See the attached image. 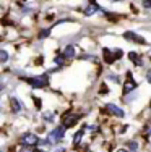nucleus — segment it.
I'll use <instances>...</instances> for the list:
<instances>
[{"label":"nucleus","mask_w":151,"mask_h":152,"mask_svg":"<svg viewBox=\"0 0 151 152\" xmlns=\"http://www.w3.org/2000/svg\"><path fill=\"white\" fill-rule=\"evenodd\" d=\"M39 137L33 134V133H24L23 136L20 137V144L23 147H34V146H39Z\"/></svg>","instance_id":"nucleus-1"},{"label":"nucleus","mask_w":151,"mask_h":152,"mask_svg":"<svg viewBox=\"0 0 151 152\" xmlns=\"http://www.w3.org/2000/svg\"><path fill=\"white\" fill-rule=\"evenodd\" d=\"M26 81L33 86L34 89H41V88H46L49 84V79L47 76H34V78H26Z\"/></svg>","instance_id":"nucleus-2"},{"label":"nucleus","mask_w":151,"mask_h":152,"mask_svg":"<svg viewBox=\"0 0 151 152\" xmlns=\"http://www.w3.org/2000/svg\"><path fill=\"white\" fill-rule=\"evenodd\" d=\"M63 136H65V128H63V126H59V128H55L54 131L49 133L47 141H49L50 144H55V142H59Z\"/></svg>","instance_id":"nucleus-3"},{"label":"nucleus","mask_w":151,"mask_h":152,"mask_svg":"<svg viewBox=\"0 0 151 152\" xmlns=\"http://www.w3.org/2000/svg\"><path fill=\"white\" fill-rule=\"evenodd\" d=\"M78 120H80L78 115H71L70 112H67V113H63V117H62V126L67 129V128H70V126L77 125Z\"/></svg>","instance_id":"nucleus-4"},{"label":"nucleus","mask_w":151,"mask_h":152,"mask_svg":"<svg viewBox=\"0 0 151 152\" xmlns=\"http://www.w3.org/2000/svg\"><path fill=\"white\" fill-rule=\"evenodd\" d=\"M124 37L125 39H128V41H133V42H136V44H145V39L141 37V36H138V34H135V32H132V31H127L124 34Z\"/></svg>","instance_id":"nucleus-5"},{"label":"nucleus","mask_w":151,"mask_h":152,"mask_svg":"<svg viewBox=\"0 0 151 152\" xmlns=\"http://www.w3.org/2000/svg\"><path fill=\"white\" fill-rule=\"evenodd\" d=\"M127 83H125V86H124V94H128V92H132L133 89L136 88V83L132 79V73H127Z\"/></svg>","instance_id":"nucleus-6"},{"label":"nucleus","mask_w":151,"mask_h":152,"mask_svg":"<svg viewBox=\"0 0 151 152\" xmlns=\"http://www.w3.org/2000/svg\"><path fill=\"white\" fill-rule=\"evenodd\" d=\"M106 110L107 112H110V113H112V115H116V117H124V110H122V108L120 107H117V105H114V104H107V105H106Z\"/></svg>","instance_id":"nucleus-7"},{"label":"nucleus","mask_w":151,"mask_h":152,"mask_svg":"<svg viewBox=\"0 0 151 152\" xmlns=\"http://www.w3.org/2000/svg\"><path fill=\"white\" fill-rule=\"evenodd\" d=\"M102 55H104V61H106V63H109V65H112L114 60H117L116 52H110L109 49H104L102 50Z\"/></svg>","instance_id":"nucleus-8"},{"label":"nucleus","mask_w":151,"mask_h":152,"mask_svg":"<svg viewBox=\"0 0 151 152\" xmlns=\"http://www.w3.org/2000/svg\"><path fill=\"white\" fill-rule=\"evenodd\" d=\"M96 12H99V5L94 2V0H91V2H89V5H88V8L85 10V15L86 16H91V15H94Z\"/></svg>","instance_id":"nucleus-9"},{"label":"nucleus","mask_w":151,"mask_h":152,"mask_svg":"<svg viewBox=\"0 0 151 152\" xmlns=\"http://www.w3.org/2000/svg\"><path fill=\"white\" fill-rule=\"evenodd\" d=\"M128 58H130V61H133L136 66H141V58H140V53L130 52V53H128Z\"/></svg>","instance_id":"nucleus-10"},{"label":"nucleus","mask_w":151,"mask_h":152,"mask_svg":"<svg viewBox=\"0 0 151 152\" xmlns=\"http://www.w3.org/2000/svg\"><path fill=\"white\" fill-rule=\"evenodd\" d=\"M10 104H12V110L15 112V113H18V112H20L21 108H23V105L20 104V100L15 99V97H12V99H10Z\"/></svg>","instance_id":"nucleus-11"},{"label":"nucleus","mask_w":151,"mask_h":152,"mask_svg":"<svg viewBox=\"0 0 151 152\" xmlns=\"http://www.w3.org/2000/svg\"><path fill=\"white\" fill-rule=\"evenodd\" d=\"M62 55L65 57V58H71V57L75 55V47H73V45H67L65 49H63Z\"/></svg>","instance_id":"nucleus-12"},{"label":"nucleus","mask_w":151,"mask_h":152,"mask_svg":"<svg viewBox=\"0 0 151 152\" xmlns=\"http://www.w3.org/2000/svg\"><path fill=\"white\" fill-rule=\"evenodd\" d=\"M83 134H85V129H80V131L75 133V136H73V144H75V146H78V144L81 142V137H83Z\"/></svg>","instance_id":"nucleus-13"},{"label":"nucleus","mask_w":151,"mask_h":152,"mask_svg":"<svg viewBox=\"0 0 151 152\" xmlns=\"http://www.w3.org/2000/svg\"><path fill=\"white\" fill-rule=\"evenodd\" d=\"M42 118H44V121L52 123V121H54V112H50V110L44 112V113H42Z\"/></svg>","instance_id":"nucleus-14"},{"label":"nucleus","mask_w":151,"mask_h":152,"mask_svg":"<svg viewBox=\"0 0 151 152\" xmlns=\"http://www.w3.org/2000/svg\"><path fill=\"white\" fill-rule=\"evenodd\" d=\"M127 146H128V149H130V152H135L136 149H138V144H136V141H128Z\"/></svg>","instance_id":"nucleus-15"},{"label":"nucleus","mask_w":151,"mask_h":152,"mask_svg":"<svg viewBox=\"0 0 151 152\" xmlns=\"http://www.w3.org/2000/svg\"><path fill=\"white\" fill-rule=\"evenodd\" d=\"M107 92H109V88H107L106 84H102V86L99 88V94H101V96H106Z\"/></svg>","instance_id":"nucleus-16"},{"label":"nucleus","mask_w":151,"mask_h":152,"mask_svg":"<svg viewBox=\"0 0 151 152\" xmlns=\"http://www.w3.org/2000/svg\"><path fill=\"white\" fill-rule=\"evenodd\" d=\"M7 58H8V53H7L5 50H2V52H0V61H2V63H5Z\"/></svg>","instance_id":"nucleus-17"},{"label":"nucleus","mask_w":151,"mask_h":152,"mask_svg":"<svg viewBox=\"0 0 151 152\" xmlns=\"http://www.w3.org/2000/svg\"><path fill=\"white\" fill-rule=\"evenodd\" d=\"M49 32H50V29H44V31H41V32H39V39L47 37V36H49Z\"/></svg>","instance_id":"nucleus-18"},{"label":"nucleus","mask_w":151,"mask_h":152,"mask_svg":"<svg viewBox=\"0 0 151 152\" xmlns=\"http://www.w3.org/2000/svg\"><path fill=\"white\" fill-rule=\"evenodd\" d=\"M63 60H65V57H63V55L55 57V63H57V65H63Z\"/></svg>","instance_id":"nucleus-19"},{"label":"nucleus","mask_w":151,"mask_h":152,"mask_svg":"<svg viewBox=\"0 0 151 152\" xmlns=\"http://www.w3.org/2000/svg\"><path fill=\"white\" fill-rule=\"evenodd\" d=\"M20 152H36L33 147H21V151Z\"/></svg>","instance_id":"nucleus-20"},{"label":"nucleus","mask_w":151,"mask_h":152,"mask_svg":"<svg viewBox=\"0 0 151 152\" xmlns=\"http://www.w3.org/2000/svg\"><path fill=\"white\" fill-rule=\"evenodd\" d=\"M143 7L145 8H151V0H143Z\"/></svg>","instance_id":"nucleus-21"},{"label":"nucleus","mask_w":151,"mask_h":152,"mask_svg":"<svg viewBox=\"0 0 151 152\" xmlns=\"http://www.w3.org/2000/svg\"><path fill=\"white\" fill-rule=\"evenodd\" d=\"M34 104H36V108H41V99H38V97H34Z\"/></svg>","instance_id":"nucleus-22"},{"label":"nucleus","mask_w":151,"mask_h":152,"mask_svg":"<svg viewBox=\"0 0 151 152\" xmlns=\"http://www.w3.org/2000/svg\"><path fill=\"white\" fill-rule=\"evenodd\" d=\"M110 79H112L114 83H119L120 79H119V76H114V75H110Z\"/></svg>","instance_id":"nucleus-23"},{"label":"nucleus","mask_w":151,"mask_h":152,"mask_svg":"<svg viewBox=\"0 0 151 152\" xmlns=\"http://www.w3.org/2000/svg\"><path fill=\"white\" fill-rule=\"evenodd\" d=\"M146 79H148V83L151 84V70L148 71V73H146Z\"/></svg>","instance_id":"nucleus-24"},{"label":"nucleus","mask_w":151,"mask_h":152,"mask_svg":"<svg viewBox=\"0 0 151 152\" xmlns=\"http://www.w3.org/2000/svg\"><path fill=\"white\" fill-rule=\"evenodd\" d=\"M117 152H127V151H125V149H119Z\"/></svg>","instance_id":"nucleus-25"},{"label":"nucleus","mask_w":151,"mask_h":152,"mask_svg":"<svg viewBox=\"0 0 151 152\" xmlns=\"http://www.w3.org/2000/svg\"><path fill=\"white\" fill-rule=\"evenodd\" d=\"M150 134H151V131H150Z\"/></svg>","instance_id":"nucleus-26"}]
</instances>
